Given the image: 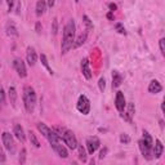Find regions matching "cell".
<instances>
[{
    "label": "cell",
    "mask_w": 165,
    "mask_h": 165,
    "mask_svg": "<svg viewBox=\"0 0 165 165\" xmlns=\"http://www.w3.org/2000/svg\"><path fill=\"white\" fill-rule=\"evenodd\" d=\"M75 34H76L75 21L74 19H70V21L66 23L65 29H63V39H62V44H61L62 54H66L71 48H74Z\"/></svg>",
    "instance_id": "6da1fadb"
},
{
    "label": "cell",
    "mask_w": 165,
    "mask_h": 165,
    "mask_svg": "<svg viewBox=\"0 0 165 165\" xmlns=\"http://www.w3.org/2000/svg\"><path fill=\"white\" fill-rule=\"evenodd\" d=\"M35 30H36L37 34H40V32H41V25H40V22H36V25H35Z\"/></svg>",
    "instance_id": "d590c367"
},
{
    "label": "cell",
    "mask_w": 165,
    "mask_h": 165,
    "mask_svg": "<svg viewBox=\"0 0 165 165\" xmlns=\"http://www.w3.org/2000/svg\"><path fill=\"white\" fill-rule=\"evenodd\" d=\"M26 163V148H22L21 154H19V164L23 165Z\"/></svg>",
    "instance_id": "f1b7e54d"
},
{
    "label": "cell",
    "mask_w": 165,
    "mask_h": 165,
    "mask_svg": "<svg viewBox=\"0 0 165 165\" xmlns=\"http://www.w3.org/2000/svg\"><path fill=\"white\" fill-rule=\"evenodd\" d=\"M8 96H9L10 104H12L13 107H16V102H17V90H16V88H14V87H10V88H9Z\"/></svg>",
    "instance_id": "d6986e66"
},
{
    "label": "cell",
    "mask_w": 165,
    "mask_h": 165,
    "mask_svg": "<svg viewBox=\"0 0 165 165\" xmlns=\"http://www.w3.org/2000/svg\"><path fill=\"white\" fill-rule=\"evenodd\" d=\"M108 8H110V12H115V10L117 9V5L114 4V3H110V4H108Z\"/></svg>",
    "instance_id": "836d02e7"
},
{
    "label": "cell",
    "mask_w": 165,
    "mask_h": 165,
    "mask_svg": "<svg viewBox=\"0 0 165 165\" xmlns=\"http://www.w3.org/2000/svg\"><path fill=\"white\" fill-rule=\"evenodd\" d=\"M161 110H163L164 115H165V98H164V101H163V104H161Z\"/></svg>",
    "instance_id": "ab89813d"
},
{
    "label": "cell",
    "mask_w": 165,
    "mask_h": 165,
    "mask_svg": "<svg viewBox=\"0 0 165 165\" xmlns=\"http://www.w3.org/2000/svg\"><path fill=\"white\" fill-rule=\"evenodd\" d=\"M106 154H107V148H103L101 151V154H100V159H103V157L106 156Z\"/></svg>",
    "instance_id": "8d00e7d4"
},
{
    "label": "cell",
    "mask_w": 165,
    "mask_h": 165,
    "mask_svg": "<svg viewBox=\"0 0 165 165\" xmlns=\"http://www.w3.org/2000/svg\"><path fill=\"white\" fill-rule=\"evenodd\" d=\"M2 141H3V144H4L5 150H8L10 154L14 152V150H16L14 139H13V137L8 133V132H4V133L2 134Z\"/></svg>",
    "instance_id": "5b68a950"
},
{
    "label": "cell",
    "mask_w": 165,
    "mask_h": 165,
    "mask_svg": "<svg viewBox=\"0 0 165 165\" xmlns=\"http://www.w3.org/2000/svg\"><path fill=\"white\" fill-rule=\"evenodd\" d=\"M40 61H41V63H43V66H44V67L48 70V72H49V74H50V75H53V70L50 69V66H49V63H48L47 56H45V54H41V56H40Z\"/></svg>",
    "instance_id": "603a6c76"
},
{
    "label": "cell",
    "mask_w": 165,
    "mask_h": 165,
    "mask_svg": "<svg viewBox=\"0 0 165 165\" xmlns=\"http://www.w3.org/2000/svg\"><path fill=\"white\" fill-rule=\"evenodd\" d=\"M0 96H2V103L5 104V90L2 88V92H0Z\"/></svg>",
    "instance_id": "e575fe53"
},
{
    "label": "cell",
    "mask_w": 165,
    "mask_h": 165,
    "mask_svg": "<svg viewBox=\"0 0 165 165\" xmlns=\"http://www.w3.org/2000/svg\"><path fill=\"white\" fill-rule=\"evenodd\" d=\"M47 6H48V4H47V0H37V3H36V16L37 17H40V16H43L44 13H45V10H47Z\"/></svg>",
    "instance_id": "9a60e30c"
},
{
    "label": "cell",
    "mask_w": 165,
    "mask_h": 165,
    "mask_svg": "<svg viewBox=\"0 0 165 165\" xmlns=\"http://www.w3.org/2000/svg\"><path fill=\"white\" fill-rule=\"evenodd\" d=\"M13 134H14V136L17 137V139H18V141H21L22 143L26 141L25 130H23V128H22V127H21V125H19V124L14 125V128H13Z\"/></svg>",
    "instance_id": "4fadbf2b"
},
{
    "label": "cell",
    "mask_w": 165,
    "mask_h": 165,
    "mask_svg": "<svg viewBox=\"0 0 165 165\" xmlns=\"http://www.w3.org/2000/svg\"><path fill=\"white\" fill-rule=\"evenodd\" d=\"M13 67L17 71V74L19 77H26L27 76V70H26V66H25V62L22 61L21 58H16L13 61Z\"/></svg>",
    "instance_id": "52a82bcc"
},
{
    "label": "cell",
    "mask_w": 165,
    "mask_h": 165,
    "mask_svg": "<svg viewBox=\"0 0 165 165\" xmlns=\"http://www.w3.org/2000/svg\"><path fill=\"white\" fill-rule=\"evenodd\" d=\"M29 138H30V142H31V144H34V146H35L36 148H39V147H40V142H39L37 137H36L34 133H32L31 130L29 132Z\"/></svg>",
    "instance_id": "7402d4cb"
},
{
    "label": "cell",
    "mask_w": 165,
    "mask_h": 165,
    "mask_svg": "<svg viewBox=\"0 0 165 165\" xmlns=\"http://www.w3.org/2000/svg\"><path fill=\"white\" fill-rule=\"evenodd\" d=\"M101 146V142L100 139H98V137H89L88 139H87V148H88V152L89 155H93L96 151L100 148Z\"/></svg>",
    "instance_id": "ba28073f"
},
{
    "label": "cell",
    "mask_w": 165,
    "mask_h": 165,
    "mask_svg": "<svg viewBox=\"0 0 165 165\" xmlns=\"http://www.w3.org/2000/svg\"><path fill=\"white\" fill-rule=\"evenodd\" d=\"M26 59H27V63L30 66H35V63L37 61V54H36L35 49L32 47L27 48V52H26Z\"/></svg>",
    "instance_id": "30bf717a"
},
{
    "label": "cell",
    "mask_w": 165,
    "mask_h": 165,
    "mask_svg": "<svg viewBox=\"0 0 165 165\" xmlns=\"http://www.w3.org/2000/svg\"><path fill=\"white\" fill-rule=\"evenodd\" d=\"M81 72H83V75L87 80H90L92 79V71H90V67H89V59L88 58H84L81 61Z\"/></svg>",
    "instance_id": "8fae6325"
},
{
    "label": "cell",
    "mask_w": 165,
    "mask_h": 165,
    "mask_svg": "<svg viewBox=\"0 0 165 165\" xmlns=\"http://www.w3.org/2000/svg\"><path fill=\"white\" fill-rule=\"evenodd\" d=\"M123 83V76L117 71H112V88H119Z\"/></svg>",
    "instance_id": "e0dca14e"
},
{
    "label": "cell",
    "mask_w": 165,
    "mask_h": 165,
    "mask_svg": "<svg viewBox=\"0 0 165 165\" xmlns=\"http://www.w3.org/2000/svg\"><path fill=\"white\" fill-rule=\"evenodd\" d=\"M107 18H108V19H114V12L107 13Z\"/></svg>",
    "instance_id": "f35d334b"
},
{
    "label": "cell",
    "mask_w": 165,
    "mask_h": 165,
    "mask_svg": "<svg viewBox=\"0 0 165 165\" xmlns=\"http://www.w3.org/2000/svg\"><path fill=\"white\" fill-rule=\"evenodd\" d=\"M164 152V146L160 139H156L155 141V144H154V156L155 159H160L161 155Z\"/></svg>",
    "instance_id": "5bb4252c"
},
{
    "label": "cell",
    "mask_w": 165,
    "mask_h": 165,
    "mask_svg": "<svg viewBox=\"0 0 165 165\" xmlns=\"http://www.w3.org/2000/svg\"><path fill=\"white\" fill-rule=\"evenodd\" d=\"M85 41H87V32H84V34H80V35L77 36V39H76L75 43H74V49L81 47V45H83Z\"/></svg>",
    "instance_id": "ffe728a7"
},
{
    "label": "cell",
    "mask_w": 165,
    "mask_h": 165,
    "mask_svg": "<svg viewBox=\"0 0 165 165\" xmlns=\"http://www.w3.org/2000/svg\"><path fill=\"white\" fill-rule=\"evenodd\" d=\"M77 148H79V159H80L83 163H85L87 161V152H85V148L81 146H77Z\"/></svg>",
    "instance_id": "484cf974"
},
{
    "label": "cell",
    "mask_w": 165,
    "mask_h": 165,
    "mask_svg": "<svg viewBox=\"0 0 165 165\" xmlns=\"http://www.w3.org/2000/svg\"><path fill=\"white\" fill-rule=\"evenodd\" d=\"M115 106L119 112H124L125 106H127V102H125V97L123 92H117L116 97H115Z\"/></svg>",
    "instance_id": "9c48e42d"
},
{
    "label": "cell",
    "mask_w": 165,
    "mask_h": 165,
    "mask_svg": "<svg viewBox=\"0 0 165 165\" xmlns=\"http://www.w3.org/2000/svg\"><path fill=\"white\" fill-rule=\"evenodd\" d=\"M134 112H136L134 103H129L128 108H127V112H125V114H121V116L124 117V120H127L128 123H132V119H133V116H134Z\"/></svg>",
    "instance_id": "7c38bea8"
},
{
    "label": "cell",
    "mask_w": 165,
    "mask_h": 165,
    "mask_svg": "<svg viewBox=\"0 0 165 165\" xmlns=\"http://www.w3.org/2000/svg\"><path fill=\"white\" fill-rule=\"evenodd\" d=\"M23 104L25 108L29 114H32L36 106V93L34 88L31 87H25L23 89Z\"/></svg>",
    "instance_id": "3957f363"
},
{
    "label": "cell",
    "mask_w": 165,
    "mask_h": 165,
    "mask_svg": "<svg viewBox=\"0 0 165 165\" xmlns=\"http://www.w3.org/2000/svg\"><path fill=\"white\" fill-rule=\"evenodd\" d=\"M6 34L12 35V36H18V31L16 29V26L13 23H8L6 25Z\"/></svg>",
    "instance_id": "44dd1931"
},
{
    "label": "cell",
    "mask_w": 165,
    "mask_h": 165,
    "mask_svg": "<svg viewBox=\"0 0 165 165\" xmlns=\"http://www.w3.org/2000/svg\"><path fill=\"white\" fill-rule=\"evenodd\" d=\"M138 144H139V148H141V152H142L143 157H146L147 160L152 159V156H151V155H154V147L150 146L147 142H144L143 138H142L139 142H138Z\"/></svg>",
    "instance_id": "8992f818"
},
{
    "label": "cell",
    "mask_w": 165,
    "mask_h": 165,
    "mask_svg": "<svg viewBox=\"0 0 165 165\" xmlns=\"http://www.w3.org/2000/svg\"><path fill=\"white\" fill-rule=\"evenodd\" d=\"M37 130L40 132L45 138H48V136L50 134V132H52V129L49 127H47L44 123H37Z\"/></svg>",
    "instance_id": "ac0fdd59"
},
{
    "label": "cell",
    "mask_w": 165,
    "mask_h": 165,
    "mask_svg": "<svg viewBox=\"0 0 165 165\" xmlns=\"http://www.w3.org/2000/svg\"><path fill=\"white\" fill-rule=\"evenodd\" d=\"M56 133L58 134V137L61 138V139L63 141V143L67 146L71 150H75L77 147V141H76V137L75 134L72 133L71 130L66 129V128H61V127H57L53 129Z\"/></svg>",
    "instance_id": "7a4b0ae2"
},
{
    "label": "cell",
    "mask_w": 165,
    "mask_h": 165,
    "mask_svg": "<svg viewBox=\"0 0 165 165\" xmlns=\"http://www.w3.org/2000/svg\"><path fill=\"white\" fill-rule=\"evenodd\" d=\"M115 29H116V31L119 32V34H121V35H125V34H127V32H125L124 26H123L121 23H116V25H115Z\"/></svg>",
    "instance_id": "f546056e"
},
{
    "label": "cell",
    "mask_w": 165,
    "mask_h": 165,
    "mask_svg": "<svg viewBox=\"0 0 165 165\" xmlns=\"http://www.w3.org/2000/svg\"><path fill=\"white\" fill-rule=\"evenodd\" d=\"M75 2H76V3H79V2H80V0H75Z\"/></svg>",
    "instance_id": "b9f144b4"
},
{
    "label": "cell",
    "mask_w": 165,
    "mask_h": 165,
    "mask_svg": "<svg viewBox=\"0 0 165 165\" xmlns=\"http://www.w3.org/2000/svg\"><path fill=\"white\" fill-rule=\"evenodd\" d=\"M143 141H144V142H147L150 146H152V147H154V139H152V137H151V134L148 133L147 130H143Z\"/></svg>",
    "instance_id": "d4e9b609"
},
{
    "label": "cell",
    "mask_w": 165,
    "mask_h": 165,
    "mask_svg": "<svg viewBox=\"0 0 165 165\" xmlns=\"http://www.w3.org/2000/svg\"><path fill=\"white\" fill-rule=\"evenodd\" d=\"M52 32H53V35H57V32H58V21H57V18L53 19V26H52Z\"/></svg>",
    "instance_id": "1f68e13d"
},
{
    "label": "cell",
    "mask_w": 165,
    "mask_h": 165,
    "mask_svg": "<svg viewBox=\"0 0 165 165\" xmlns=\"http://www.w3.org/2000/svg\"><path fill=\"white\" fill-rule=\"evenodd\" d=\"M4 161H5V155L2 154V163H4Z\"/></svg>",
    "instance_id": "60d3db41"
},
{
    "label": "cell",
    "mask_w": 165,
    "mask_h": 165,
    "mask_svg": "<svg viewBox=\"0 0 165 165\" xmlns=\"http://www.w3.org/2000/svg\"><path fill=\"white\" fill-rule=\"evenodd\" d=\"M161 89H163L161 84H160L159 81H157V80H152V81L150 83V85H148V92H150V93H152V94H157V93H160Z\"/></svg>",
    "instance_id": "2e32d148"
},
{
    "label": "cell",
    "mask_w": 165,
    "mask_h": 165,
    "mask_svg": "<svg viewBox=\"0 0 165 165\" xmlns=\"http://www.w3.org/2000/svg\"><path fill=\"white\" fill-rule=\"evenodd\" d=\"M76 108L83 115H88L89 114V112H90V101L88 100L87 96L81 94L80 97H79L77 103H76Z\"/></svg>",
    "instance_id": "277c9868"
},
{
    "label": "cell",
    "mask_w": 165,
    "mask_h": 165,
    "mask_svg": "<svg viewBox=\"0 0 165 165\" xmlns=\"http://www.w3.org/2000/svg\"><path fill=\"white\" fill-rule=\"evenodd\" d=\"M6 4H8V10H9V12L13 10V6H14V4H16V5H17L16 10H17V13H18V10H19V0H6Z\"/></svg>",
    "instance_id": "cb8c5ba5"
},
{
    "label": "cell",
    "mask_w": 165,
    "mask_h": 165,
    "mask_svg": "<svg viewBox=\"0 0 165 165\" xmlns=\"http://www.w3.org/2000/svg\"><path fill=\"white\" fill-rule=\"evenodd\" d=\"M98 87H100V90L103 92L104 88H106V80H104V77H101L100 81H98Z\"/></svg>",
    "instance_id": "4dcf8cb0"
},
{
    "label": "cell",
    "mask_w": 165,
    "mask_h": 165,
    "mask_svg": "<svg viewBox=\"0 0 165 165\" xmlns=\"http://www.w3.org/2000/svg\"><path fill=\"white\" fill-rule=\"evenodd\" d=\"M47 4H48V6H49V8H52V6L54 5V0H48V2H47Z\"/></svg>",
    "instance_id": "74e56055"
},
{
    "label": "cell",
    "mask_w": 165,
    "mask_h": 165,
    "mask_svg": "<svg viewBox=\"0 0 165 165\" xmlns=\"http://www.w3.org/2000/svg\"><path fill=\"white\" fill-rule=\"evenodd\" d=\"M159 47H160V50H161L163 56L165 57V37L160 39V41H159Z\"/></svg>",
    "instance_id": "d6a6232c"
},
{
    "label": "cell",
    "mask_w": 165,
    "mask_h": 165,
    "mask_svg": "<svg viewBox=\"0 0 165 165\" xmlns=\"http://www.w3.org/2000/svg\"><path fill=\"white\" fill-rule=\"evenodd\" d=\"M120 142L124 143V144H128V143L130 142V137H129L128 134H125V133L120 134Z\"/></svg>",
    "instance_id": "83f0119b"
},
{
    "label": "cell",
    "mask_w": 165,
    "mask_h": 165,
    "mask_svg": "<svg viewBox=\"0 0 165 165\" xmlns=\"http://www.w3.org/2000/svg\"><path fill=\"white\" fill-rule=\"evenodd\" d=\"M83 19H84V23L87 25V30H92L93 29V23L90 22V19L88 16H83Z\"/></svg>",
    "instance_id": "4316f807"
}]
</instances>
